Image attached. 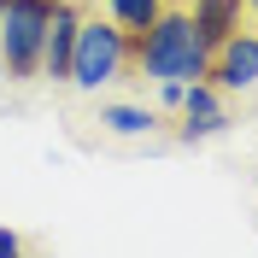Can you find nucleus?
Masks as SVG:
<instances>
[{
    "label": "nucleus",
    "mask_w": 258,
    "mask_h": 258,
    "mask_svg": "<svg viewBox=\"0 0 258 258\" xmlns=\"http://www.w3.org/2000/svg\"><path fill=\"white\" fill-rule=\"evenodd\" d=\"M129 59L141 64L147 77H176V82H200L206 77V64H211V47H206V35L194 30V18L188 12H159L147 30L129 35Z\"/></svg>",
    "instance_id": "nucleus-1"
},
{
    "label": "nucleus",
    "mask_w": 258,
    "mask_h": 258,
    "mask_svg": "<svg viewBox=\"0 0 258 258\" xmlns=\"http://www.w3.org/2000/svg\"><path fill=\"white\" fill-rule=\"evenodd\" d=\"M123 64H129V30L112 24V18H82L77 47H71V77L64 82L82 88V94H94V88L123 77Z\"/></svg>",
    "instance_id": "nucleus-2"
},
{
    "label": "nucleus",
    "mask_w": 258,
    "mask_h": 258,
    "mask_svg": "<svg viewBox=\"0 0 258 258\" xmlns=\"http://www.w3.org/2000/svg\"><path fill=\"white\" fill-rule=\"evenodd\" d=\"M53 0H6L0 6V64L12 82H30L41 71V35H47Z\"/></svg>",
    "instance_id": "nucleus-3"
},
{
    "label": "nucleus",
    "mask_w": 258,
    "mask_h": 258,
    "mask_svg": "<svg viewBox=\"0 0 258 258\" xmlns=\"http://www.w3.org/2000/svg\"><path fill=\"white\" fill-rule=\"evenodd\" d=\"M206 82L217 94H246L258 88V30H235L211 47V64H206Z\"/></svg>",
    "instance_id": "nucleus-4"
},
{
    "label": "nucleus",
    "mask_w": 258,
    "mask_h": 258,
    "mask_svg": "<svg viewBox=\"0 0 258 258\" xmlns=\"http://www.w3.org/2000/svg\"><path fill=\"white\" fill-rule=\"evenodd\" d=\"M77 6L71 0H53V12H47V35H41V77L64 82L71 77V47H77Z\"/></svg>",
    "instance_id": "nucleus-5"
},
{
    "label": "nucleus",
    "mask_w": 258,
    "mask_h": 258,
    "mask_svg": "<svg viewBox=\"0 0 258 258\" xmlns=\"http://www.w3.org/2000/svg\"><path fill=\"white\" fill-rule=\"evenodd\" d=\"M194 30L206 35V47H217L223 35L241 30V18H246V0H194Z\"/></svg>",
    "instance_id": "nucleus-6"
},
{
    "label": "nucleus",
    "mask_w": 258,
    "mask_h": 258,
    "mask_svg": "<svg viewBox=\"0 0 258 258\" xmlns=\"http://www.w3.org/2000/svg\"><path fill=\"white\" fill-rule=\"evenodd\" d=\"M100 123L112 129V135H147V129L159 123V112H153V106H106Z\"/></svg>",
    "instance_id": "nucleus-7"
},
{
    "label": "nucleus",
    "mask_w": 258,
    "mask_h": 258,
    "mask_svg": "<svg viewBox=\"0 0 258 258\" xmlns=\"http://www.w3.org/2000/svg\"><path fill=\"white\" fill-rule=\"evenodd\" d=\"M106 12H112V24H123V30L135 35V30H147V24L164 12V0H106Z\"/></svg>",
    "instance_id": "nucleus-8"
},
{
    "label": "nucleus",
    "mask_w": 258,
    "mask_h": 258,
    "mask_svg": "<svg viewBox=\"0 0 258 258\" xmlns=\"http://www.w3.org/2000/svg\"><path fill=\"white\" fill-rule=\"evenodd\" d=\"M229 117L223 112H206V117H182V141H206V135H223Z\"/></svg>",
    "instance_id": "nucleus-9"
},
{
    "label": "nucleus",
    "mask_w": 258,
    "mask_h": 258,
    "mask_svg": "<svg viewBox=\"0 0 258 258\" xmlns=\"http://www.w3.org/2000/svg\"><path fill=\"white\" fill-rule=\"evenodd\" d=\"M18 246H24V241H18L12 229H0V258H12V252H18Z\"/></svg>",
    "instance_id": "nucleus-10"
},
{
    "label": "nucleus",
    "mask_w": 258,
    "mask_h": 258,
    "mask_svg": "<svg viewBox=\"0 0 258 258\" xmlns=\"http://www.w3.org/2000/svg\"><path fill=\"white\" fill-rule=\"evenodd\" d=\"M246 12H252V24H258V0H246Z\"/></svg>",
    "instance_id": "nucleus-11"
},
{
    "label": "nucleus",
    "mask_w": 258,
    "mask_h": 258,
    "mask_svg": "<svg viewBox=\"0 0 258 258\" xmlns=\"http://www.w3.org/2000/svg\"><path fill=\"white\" fill-rule=\"evenodd\" d=\"M0 6H6V0H0Z\"/></svg>",
    "instance_id": "nucleus-12"
}]
</instances>
